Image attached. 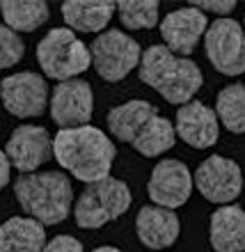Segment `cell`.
<instances>
[{"instance_id":"6da1fadb","label":"cell","mask_w":245,"mask_h":252,"mask_svg":"<svg viewBox=\"0 0 245 252\" xmlns=\"http://www.w3.org/2000/svg\"><path fill=\"white\" fill-rule=\"evenodd\" d=\"M53 156L76 179L94 184L110 177L115 156V142L96 126L60 128L53 138Z\"/></svg>"},{"instance_id":"7a4b0ae2","label":"cell","mask_w":245,"mask_h":252,"mask_svg":"<svg viewBox=\"0 0 245 252\" xmlns=\"http://www.w3.org/2000/svg\"><path fill=\"white\" fill-rule=\"evenodd\" d=\"M140 80L163 96L167 103L184 106L204 83L202 69L188 58H179L163 44H153L140 58Z\"/></svg>"},{"instance_id":"3957f363","label":"cell","mask_w":245,"mask_h":252,"mask_svg":"<svg viewBox=\"0 0 245 252\" xmlns=\"http://www.w3.org/2000/svg\"><path fill=\"white\" fill-rule=\"evenodd\" d=\"M14 195L23 213L41 225H60L73 206V186L69 177L55 170L21 174L14 181Z\"/></svg>"},{"instance_id":"277c9868","label":"cell","mask_w":245,"mask_h":252,"mask_svg":"<svg viewBox=\"0 0 245 252\" xmlns=\"http://www.w3.org/2000/svg\"><path fill=\"white\" fill-rule=\"evenodd\" d=\"M133 202L128 184L115 177L87 184L73 206L76 225L83 229H101L103 225L122 218Z\"/></svg>"},{"instance_id":"5b68a950","label":"cell","mask_w":245,"mask_h":252,"mask_svg":"<svg viewBox=\"0 0 245 252\" xmlns=\"http://www.w3.org/2000/svg\"><path fill=\"white\" fill-rule=\"evenodd\" d=\"M37 62L48 78L71 80L90 69V51L69 28H53L37 46Z\"/></svg>"},{"instance_id":"8992f818","label":"cell","mask_w":245,"mask_h":252,"mask_svg":"<svg viewBox=\"0 0 245 252\" xmlns=\"http://www.w3.org/2000/svg\"><path fill=\"white\" fill-rule=\"evenodd\" d=\"M87 51L96 73L108 83L124 80L140 64V58H142L140 44L122 30H103L87 46Z\"/></svg>"},{"instance_id":"52a82bcc","label":"cell","mask_w":245,"mask_h":252,"mask_svg":"<svg viewBox=\"0 0 245 252\" xmlns=\"http://www.w3.org/2000/svg\"><path fill=\"white\" fill-rule=\"evenodd\" d=\"M204 48L215 71L225 76H241L245 71V37L239 21H213L204 32Z\"/></svg>"},{"instance_id":"ba28073f","label":"cell","mask_w":245,"mask_h":252,"mask_svg":"<svg viewBox=\"0 0 245 252\" xmlns=\"http://www.w3.org/2000/svg\"><path fill=\"white\" fill-rule=\"evenodd\" d=\"M0 99L5 103V110L14 117H21V120L39 117L48 106V85L39 73L19 71L2 78Z\"/></svg>"},{"instance_id":"9c48e42d","label":"cell","mask_w":245,"mask_h":252,"mask_svg":"<svg viewBox=\"0 0 245 252\" xmlns=\"http://www.w3.org/2000/svg\"><path fill=\"white\" fill-rule=\"evenodd\" d=\"M195 188L213 204H232L243 190V174L239 163L220 154L204 158L195 172Z\"/></svg>"},{"instance_id":"30bf717a","label":"cell","mask_w":245,"mask_h":252,"mask_svg":"<svg viewBox=\"0 0 245 252\" xmlns=\"http://www.w3.org/2000/svg\"><path fill=\"white\" fill-rule=\"evenodd\" d=\"M94 113V92L87 80H62L51 94V120L60 128L87 126Z\"/></svg>"},{"instance_id":"8fae6325","label":"cell","mask_w":245,"mask_h":252,"mask_svg":"<svg viewBox=\"0 0 245 252\" xmlns=\"http://www.w3.org/2000/svg\"><path fill=\"white\" fill-rule=\"evenodd\" d=\"M147 192L156 206L163 209H179L192 195V174L185 163L177 158L158 160L152 170Z\"/></svg>"},{"instance_id":"7c38bea8","label":"cell","mask_w":245,"mask_h":252,"mask_svg":"<svg viewBox=\"0 0 245 252\" xmlns=\"http://www.w3.org/2000/svg\"><path fill=\"white\" fill-rule=\"evenodd\" d=\"M5 156L21 174H30L53 156V138L44 126H16L5 145Z\"/></svg>"},{"instance_id":"4fadbf2b","label":"cell","mask_w":245,"mask_h":252,"mask_svg":"<svg viewBox=\"0 0 245 252\" xmlns=\"http://www.w3.org/2000/svg\"><path fill=\"white\" fill-rule=\"evenodd\" d=\"M160 37H163V46L167 51H172L174 55L185 58L195 51L199 39L204 37L206 28H209V19L206 14H202L195 7H181L174 9L160 21Z\"/></svg>"},{"instance_id":"5bb4252c","label":"cell","mask_w":245,"mask_h":252,"mask_svg":"<svg viewBox=\"0 0 245 252\" xmlns=\"http://www.w3.org/2000/svg\"><path fill=\"white\" fill-rule=\"evenodd\" d=\"M174 133L184 140L188 147L195 149H209L218 142L220 135V122L213 113V108H209L202 101H188L177 110V126Z\"/></svg>"},{"instance_id":"9a60e30c","label":"cell","mask_w":245,"mask_h":252,"mask_svg":"<svg viewBox=\"0 0 245 252\" xmlns=\"http://www.w3.org/2000/svg\"><path fill=\"white\" fill-rule=\"evenodd\" d=\"M135 234H138L140 243L149 250H165V248L174 246L179 239V216L172 209L147 204L135 216Z\"/></svg>"},{"instance_id":"2e32d148","label":"cell","mask_w":245,"mask_h":252,"mask_svg":"<svg viewBox=\"0 0 245 252\" xmlns=\"http://www.w3.org/2000/svg\"><path fill=\"white\" fill-rule=\"evenodd\" d=\"M209 241L215 252L245 250V213L239 204H225L213 211L209 222Z\"/></svg>"},{"instance_id":"e0dca14e","label":"cell","mask_w":245,"mask_h":252,"mask_svg":"<svg viewBox=\"0 0 245 252\" xmlns=\"http://www.w3.org/2000/svg\"><path fill=\"white\" fill-rule=\"evenodd\" d=\"M115 14L110 0H66L62 2V19L71 32H103Z\"/></svg>"},{"instance_id":"ac0fdd59","label":"cell","mask_w":245,"mask_h":252,"mask_svg":"<svg viewBox=\"0 0 245 252\" xmlns=\"http://www.w3.org/2000/svg\"><path fill=\"white\" fill-rule=\"evenodd\" d=\"M46 246V229L28 216L0 222V252H41Z\"/></svg>"},{"instance_id":"d6986e66","label":"cell","mask_w":245,"mask_h":252,"mask_svg":"<svg viewBox=\"0 0 245 252\" xmlns=\"http://www.w3.org/2000/svg\"><path fill=\"white\" fill-rule=\"evenodd\" d=\"M153 115H158V110L149 101L145 99L126 101V103L113 108L108 113V131L113 133L115 140H122V142L131 145L135 135L140 133V128L152 120Z\"/></svg>"},{"instance_id":"ffe728a7","label":"cell","mask_w":245,"mask_h":252,"mask_svg":"<svg viewBox=\"0 0 245 252\" xmlns=\"http://www.w3.org/2000/svg\"><path fill=\"white\" fill-rule=\"evenodd\" d=\"M0 12L5 26L14 32H34L51 16V9L44 0H2Z\"/></svg>"},{"instance_id":"44dd1931","label":"cell","mask_w":245,"mask_h":252,"mask_svg":"<svg viewBox=\"0 0 245 252\" xmlns=\"http://www.w3.org/2000/svg\"><path fill=\"white\" fill-rule=\"evenodd\" d=\"M177 142V133H174V124L163 115H153L152 120L147 122L140 133L135 135V140L131 142V147L135 152H140L147 158L160 156V154L170 152Z\"/></svg>"},{"instance_id":"7402d4cb","label":"cell","mask_w":245,"mask_h":252,"mask_svg":"<svg viewBox=\"0 0 245 252\" xmlns=\"http://www.w3.org/2000/svg\"><path fill=\"white\" fill-rule=\"evenodd\" d=\"M215 117L225 124L227 131L243 133L245 131V85L234 83L218 92L215 99Z\"/></svg>"},{"instance_id":"603a6c76","label":"cell","mask_w":245,"mask_h":252,"mask_svg":"<svg viewBox=\"0 0 245 252\" xmlns=\"http://www.w3.org/2000/svg\"><path fill=\"white\" fill-rule=\"evenodd\" d=\"M115 9L126 30H153L158 26V0H120Z\"/></svg>"},{"instance_id":"cb8c5ba5","label":"cell","mask_w":245,"mask_h":252,"mask_svg":"<svg viewBox=\"0 0 245 252\" xmlns=\"http://www.w3.org/2000/svg\"><path fill=\"white\" fill-rule=\"evenodd\" d=\"M26 53V44L19 34L9 30L5 23H0V69L19 64L21 58Z\"/></svg>"},{"instance_id":"d4e9b609","label":"cell","mask_w":245,"mask_h":252,"mask_svg":"<svg viewBox=\"0 0 245 252\" xmlns=\"http://www.w3.org/2000/svg\"><path fill=\"white\" fill-rule=\"evenodd\" d=\"M195 9L199 12H213V14H220L222 19H227V14L234 12V7H236V0H192L190 2Z\"/></svg>"},{"instance_id":"484cf974","label":"cell","mask_w":245,"mask_h":252,"mask_svg":"<svg viewBox=\"0 0 245 252\" xmlns=\"http://www.w3.org/2000/svg\"><path fill=\"white\" fill-rule=\"evenodd\" d=\"M41 252H85V250H83V243L78 239H73L69 234H60V236L48 241Z\"/></svg>"},{"instance_id":"4316f807","label":"cell","mask_w":245,"mask_h":252,"mask_svg":"<svg viewBox=\"0 0 245 252\" xmlns=\"http://www.w3.org/2000/svg\"><path fill=\"white\" fill-rule=\"evenodd\" d=\"M9 172H12V165H9V160H7L5 152L0 149V190L9 184Z\"/></svg>"},{"instance_id":"83f0119b","label":"cell","mask_w":245,"mask_h":252,"mask_svg":"<svg viewBox=\"0 0 245 252\" xmlns=\"http://www.w3.org/2000/svg\"><path fill=\"white\" fill-rule=\"evenodd\" d=\"M92 252H122V250L115 246H99V248H94Z\"/></svg>"}]
</instances>
